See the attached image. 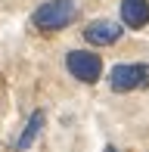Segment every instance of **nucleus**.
<instances>
[{
  "label": "nucleus",
  "instance_id": "nucleus-4",
  "mask_svg": "<svg viewBox=\"0 0 149 152\" xmlns=\"http://www.w3.org/2000/svg\"><path fill=\"white\" fill-rule=\"evenodd\" d=\"M121 34H124V25L115 22V19H96V22H90L84 28V40L93 47H112L121 40Z\"/></svg>",
  "mask_w": 149,
  "mask_h": 152
},
{
  "label": "nucleus",
  "instance_id": "nucleus-2",
  "mask_svg": "<svg viewBox=\"0 0 149 152\" xmlns=\"http://www.w3.org/2000/svg\"><path fill=\"white\" fill-rule=\"evenodd\" d=\"M149 84V62H121L109 72V87L115 93H131Z\"/></svg>",
  "mask_w": 149,
  "mask_h": 152
},
{
  "label": "nucleus",
  "instance_id": "nucleus-5",
  "mask_svg": "<svg viewBox=\"0 0 149 152\" xmlns=\"http://www.w3.org/2000/svg\"><path fill=\"white\" fill-rule=\"evenodd\" d=\"M121 25L124 28H146L149 25V0H121Z\"/></svg>",
  "mask_w": 149,
  "mask_h": 152
},
{
  "label": "nucleus",
  "instance_id": "nucleus-3",
  "mask_svg": "<svg viewBox=\"0 0 149 152\" xmlns=\"http://www.w3.org/2000/svg\"><path fill=\"white\" fill-rule=\"evenodd\" d=\"M65 68L81 84H96L103 78V59L93 50H69L65 53Z\"/></svg>",
  "mask_w": 149,
  "mask_h": 152
},
{
  "label": "nucleus",
  "instance_id": "nucleus-7",
  "mask_svg": "<svg viewBox=\"0 0 149 152\" xmlns=\"http://www.w3.org/2000/svg\"><path fill=\"white\" fill-rule=\"evenodd\" d=\"M103 152H118V149H115V146H106V149H103Z\"/></svg>",
  "mask_w": 149,
  "mask_h": 152
},
{
  "label": "nucleus",
  "instance_id": "nucleus-6",
  "mask_svg": "<svg viewBox=\"0 0 149 152\" xmlns=\"http://www.w3.org/2000/svg\"><path fill=\"white\" fill-rule=\"evenodd\" d=\"M44 124H47V115H44V109H34V112H31V118H28V124L22 127V134L16 137L12 149H16V152H25V149H31V146H34V140L40 137V130H44Z\"/></svg>",
  "mask_w": 149,
  "mask_h": 152
},
{
  "label": "nucleus",
  "instance_id": "nucleus-1",
  "mask_svg": "<svg viewBox=\"0 0 149 152\" xmlns=\"http://www.w3.org/2000/svg\"><path fill=\"white\" fill-rule=\"evenodd\" d=\"M78 19V3L74 0H44L31 12V25L37 31H62Z\"/></svg>",
  "mask_w": 149,
  "mask_h": 152
}]
</instances>
